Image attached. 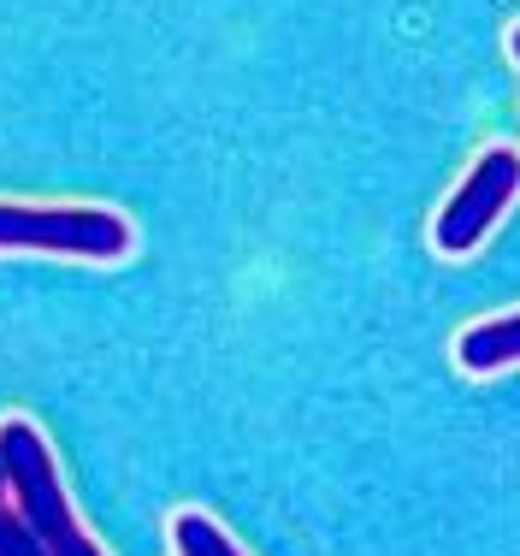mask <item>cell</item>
Segmentation results:
<instances>
[{"mask_svg":"<svg viewBox=\"0 0 520 556\" xmlns=\"http://www.w3.org/2000/svg\"><path fill=\"white\" fill-rule=\"evenodd\" d=\"M0 468H7V485H12L24 527L36 533V545L48 556H106L84 533V521L72 515V497H65L60 468H53V450L30 420H7L0 427Z\"/></svg>","mask_w":520,"mask_h":556,"instance_id":"cell-1","label":"cell"},{"mask_svg":"<svg viewBox=\"0 0 520 556\" xmlns=\"http://www.w3.org/2000/svg\"><path fill=\"white\" fill-rule=\"evenodd\" d=\"M0 249H36V255L77 261H125L137 249L125 214L113 207H24L0 202Z\"/></svg>","mask_w":520,"mask_h":556,"instance_id":"cell-2","label":"cell"},{"mask_svg":"<svg viewBox=\"0 0 520 556\" xmlns=\"http://www.w3.org/2000/svg\"><path fill=\"white\" fill-rule=\"evenodd\" d=\"M515 195H520V154L497 142V149H485L468 166V178L456 184V195H449L444 214H437V225H432L437 255H473L491 237V225L509 214Z\"/></svg>","mask_w":520,"mask_h":556,"instance_id":"cell-3","label":"cell"},{"mask_svg":"<svg viewBox=\"0 0 520 556\" xmlns=\"http://www.w3.org/2000/svg\"><path fill=\"white\" fill-rule=\"evenodd\" d=\"M456 362L468 374H497V367L520 362V314H497V320H479L456 338Z\"/></svg>","mask_w":520,"mask_h":556,"instance_id":"cell-4","label":"cell"},{"mask_svg":"<svg viewBox=\"0 0 520 556\" xmlns=\"http://www.w3.org/2000/svg\"><path fill=\"white\" fill-rule=\"evenodd\" d=\"M172 545H178V556H243L219 533V521H207L202 509H183L178 521H172Z\"/></svg>","mask_w":520,"mask_h":556,"instance_id":"cell-5","label":"cell"},{"mask_svg":"<svg viewBox=\"0 0 520 556\" xmlns=\"http://www.w3.org/2000/svg\"><path fill=\"white\" fill-rule=\"evenodd\" d=\"M0 556H48L36 545V533L24 527L18 503H12V485H7V468H0Z\"/></svg>","mask_w":520,"mask_h":556,"instance_id":"cell-6","label":"cell"},{"mask_svg":"<svg viewBox=\"0 0 520 556\" xmlns=\"http://www.w3.org/2000/svg\"><path fill=\"white\" fill-rule=\"evenodd\" d=\"M509 54H515V65H520V24L509 30Z\"/></svg>","mask_w":520,"mask_h":556,"instance_id":"cell-7","label":"cell"}]
</instances>
